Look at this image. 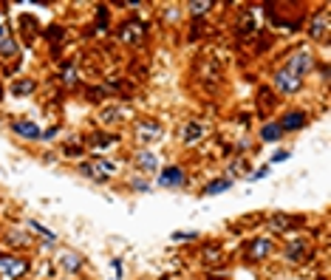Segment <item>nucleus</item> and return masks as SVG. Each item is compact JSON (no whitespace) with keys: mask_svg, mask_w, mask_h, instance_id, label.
<instances>
[{"mask_svg":"<svg viewBox=\"0 0 331 280\" xmlns=\"http://www.w3.org/2000/svg\"><path fill=\"white\" fill-rule=\"evenodd\" d=\"M311 68H314V57L308 51H295L289 57V65H286V71H291V74H297V77L308 74Z\"/></svg>","mask_w":331,"mask_h":280,"instance_id":"nucleus-1","label":"nucleus"},{"mask_svg":"<svg viewBox=\"0 0 331 280\" xmlns=\"http://www.w3.org/2000/svg\"><path fill=\"white\" fill-rule=\"evenodd\" d=\"M300 85H303L300 77L291 74V71H286V68H280L278 74H274V88H278V91H283V94H295V91H300Z\"/></svg>","mask_w":331,"mask_h":280,"instance_id":"nucleus-2","label":"nucleus"},{"mask_svg":"<svg viewBox=\"0 0 331 280\" xmlns=\"http://www.w3.org/2000/svg\"><path fill=\"white\" fill-rule=\"evenodd\" d=\"M26 269H29V263L20 257H0V272H6L9 277H20V274H26Z\"/></svg>","mask_w":331,"mask_h":280,"instance_id":"nucleus-3","label":"nucleus"},{"mask_svg":"<svg viewBox=\"0 0 331 280\" xmlns=\"http://www.w3.org/2000/svg\"><path fill=\"white\" fill-rule=\"evenodd\" d=\"M159 184H161V187H181V184H184L181 167H164V170L159 173Z\"/></svg>","mask_w":331,"mask_h":280,"instance_id":"nucleus-4","label":"nucleus"},{"mask_svg":"<svg viewBox=\"0 0 331 280\" xmlns=\"http://www.w3.org/2000/svg\"><path fill=\"white\" fill-rule=\"evenodd\" d=\"M12 130L17 133V136H23V139H40V136H43L40 125H34V122H26V119L14 122V125H12Z\"/></svg>","mask_w":331,"mask_h":280,"instance_id":"nucleus-5","label":"nucleus"},{"mask_svg":"<svg viewBox=\"0 0 331 280\" xmlns=\"http://www.w3.org/2000/svg\"><path fill=\"white\" fill-rule=\"evenodd\" d=\"M0 54H6V57L17 54V43L12 40V29L6 23H0Z\"/></svg>","mask_w":331,"mask_h":280,"instance_id":"nucleus-6","label":"nucleus"},{"mask_svg":"<svg viewBox=\"0 0 331 280\" xmlns=\"http://www.w3.org/2000/svg\"><path fill=\"white\" fill-rule=\"evenodd\" d=\"M303 125H306V114L303 110H291V114H286L280 119V130H300Z\"/></svg>","mask_w":331,"mask_h":280,"instance_id":"nucleus-7","label":"nucleus"},{"mask_svg":"<svg viewBox=\"0 0 331 280\" xmlns=\"http://www.w3.org/2000/svg\"><path fill=\"white\" fill-rule=\"evenodd\" d=\"M136 164L142 167L144 173H153V170H159V159H156L150 150H142V153L136 156Z\"/></svg>","mask_w":331,"mask_h":280,"instance_id":"nucleus-8","label":"nucleus"},{"mask_svg":"<svg viewBox=\"0 0 331 280\" xmlns=\"http://www.w3.org/2000/svg\"><path fill=\"white\" fill-rule=\"evenodd\" d=\"M269 249H272V244H269L266 238H258L255 244L249 246V260H261L263 255H269Z\"/></svg>","mask_w":331,"mask_h":280,"instance_id":"nucleus-9","label":"nucleus"},{"mask_svg":"<svg viewBox=\"0 0 331 280\" xmlns=\"http://www.w3.org/2000/svg\"><path fill=\"white\" fill-rule=\"evenodd\" d=\"M60 263H63L68 272H80L82 269V257L77 255V252H63V255H60Z\"/></svg>","mask_w":331,"mask_h":280,"instance_id":"nucleus-10","label":"nucleus"},{"mask_svg":"<svg viewBox=\"0 0 331 280\" xmlns=\"http://www.w3.org/2000/svg\"><path fill=\"white\" fill-rule=\"evenodd\" d=\"M229 178H215V181H210L204 187V195H218V193H224V190H229Z\"/></svg>","mask_w":331,"mask_h":280,"instance_id":"nucleus-11","label":"nucleus"},{"mask_svg":"<svg viewBox=\"0 0 331 280\" xmlns=\"http://www.w3.org/2000/svg\"><path fill=\"white\" fill-rule=\"evenodd\" d=\"M111 173H114V164H108V161H94V167H91L94 178H108Z\"/></svg>","mask_w":331,"mask_h":280,"instance_id":"nucleus-12","label":"nucleus"},{"mask_svg":"<svg viewBox=\"0 0 331 280\" xmlns=\"http://www.w3.org/2000/svg\"><path fill=\"white\" fill-rule=\"evenodd\" d=\"M159 133H161V127L156 125V122H144V125L139 127V136H142V142H148V139L159 136Z\"/></svg>","mask_w":331,"mask_h":280,"instance_id":"nucleus-13","label":"nucleus"},{"mask_svg":"<svg viewBox=\"0 0 331 280\" xmlns=\"http://www.w3.org/2000/svg\"><path fill=\"white\" fill-rule=\"evenodd\" d=\"M201 136H204V127L198 122H190L187 130H184V142H193V139H201Z\"/></svg>","mask_w":331,"mask_h":280,"instance_id":"nucleus-14","label":"nucleus"},{"mask_svg":"<svg viewBox=\"0 0 331 280\" xmlns=\"http://www.w3.org/2000/svg\"><path fill=\"white\" fill-rule=\"evenodd\" d=\"M280 133H283V130H280L278 125H266V127L261 130V139H263V142H278Z\"/></svg>","mask_w":331,"mask_h":280,"instance_id":"nucleus-15","label":"nucleus"},{"mask_svg":"<svg viewBox=\"0 0 331 280\" xmlns=\"http://www.w3.org/2000/svg\"><path fill=\"white\" fill-rule=\"evenodd\" d=\"M325 26H328V20H325V12H323V14H317V17H314L311 34H314V37H323V34H325Z\"/></svg>","mask_w":331,"mask_h":280,"instance_id":"nucleus-16","label":"nucleus"},{"mask_svg":"<svg viewBox=\"0 0 331 280\" xmlns=\"http://www.w3.org/2000/svg\"><path fill=\"white\" fill-rule=\"evenodd\" d=\"M303 252H306V244H303V240H295V244L286 249V257H289V260H300Z\"/></svg>","mask_w":331,"mask_h":280,"instance_id":"nucleus-17","label":"nucleus"},{"mask_svg":"<svg viewBox=\"0 0 331 280\" xmlns=\"http://www.w3.org/2000/svg\"><path fill=\"white\" fill-rule=\"evenodd\" d=\"M12 91H14V94H31V91H34V82H31V80L14 82V85H12Z\"/></svg>","mask_w":331,"mask_h":280,"instance_id":"nucleus-18","label":"nucleus"},{"mask_svg":"<svg viewBox=\"0 0 331 280\" xmlns=\"http://www.w3.org/2000/svg\"><path fill=\"white\" fill-rule=\"evenodd\" d=\"M31 229H37V232H40L43 238H46V244H54V240H57V238H54V232H51V229L40 227V223H37V221H31Z\"/></svg>","mask_w":331,"mask_h":280,"instance_id":"nucleus-19","label":"nucleus"},{"mask_svg":"<svg viewBox=\"0 0 331 280\" xmlns=\"http://www.w3.org/2000/svg\"><path fill=\"white\" fill-rule=\"evenodd\" d=\"M210 6H212L210 0H201V3H190V12H193V14H204Z\"/></svg>","mask_w":331,"mask_h":280,"instance_id":"nucleus-20","label":"nucleus"},{"mask_svg":"<svg viewBox=\"0 0 331 280\" xmlns=\"http://www.w3.org/2000/svg\"><path fill=\"white\" fill-rule=\"evenodd\" d=\"M170 238L173 240H193V238H198V235H195V232H173Z\"/></svg>","mask_w":331,"mask_h":280,"instance_id":"nucleus-21","label":"nucleus"},{"mask_svg":"<svg viewBox=\"0 0 331 280\" xmlns=\"http://www.w3.org/2000/svg\"><path fill=\"white\" fill-rule=\"evenodd\" d=\"M94 144L105 147V144H114V136H94Z\"/></svg>","mask_w":331,"mask_h":280,"instance_id":"nucleus-22","label":"nucleus"},{"mask_svg":"<svg viewBox=\"0 0 331 280\" xmlns=\"http://www.w3.org/2000/svg\"><path fill=\"white\" fill-rule=\"evenodd\" d=\"M263 176H269V164H266V167H261L258 173H252V181H258V178H263Z\"/></svg>","mask_w":331,"mask_h":280,"instance_id":"nucleus-23","label":"nucleus"},{"mask_svg":"<svg viewBox=\"0 0 331 280\" xmlns=\"http://www.w3.org/2000/svg\"><path fill=\"white\" fill-rule=\"evenodd\" d=\"M289 159V153H286V150H280V153H274V161H286Z\"/></svg>","mask_w":331,"mask_h":280,"instance_id":"nucleus-24","label":"nucleus"},{"mask_svg":"<svg viewBox=\"0 0 331 280\" xmlns=\"http://www.w3.org/2000/svg\"><path fill=\"white\" fill-rule=\"evenodd\" d=\"M212 280H215V277H212Z\"/></svg>","mask_w":331,"mask_h":280,"instance_id":"nucleus-25","label":"nucleus"}]
</instances>
